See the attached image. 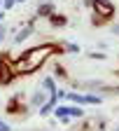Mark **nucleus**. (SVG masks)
Returning a JSON list of instances; mask_svg holds the SVG:
<instances>
[{"mask_svg":"<svg viewBox=\"0 0 119 131\" xmlns=\"http://www.w3.org/2000/svg\"><path fill=\"white\" fill-rule=\"evenodd\" d=\"M63 52H65V47L54 45V42L38 45V47L28 49V52H23L19 59H14V61H12L14 73H16V75H30V73L40 70L42 66L47 63V59H52L54 54H63Z\"/></svg>","mask_w":119,"mask_h":131,"instance_id":"f257e3e1","label":"nucleus"},{"mask_svg":"<svg viewBox=\"0 0 119 131\" xmlns=\"http://www.w3.org/2000/svg\"><path fill=\"white\" fill-rule=\"evenodd\" d=\"M84 5L93 9V19H91L93 26H103L114 19V5L110 0H87Z\"/></svg>","mask_w":119,"mask_h":131,"instance_id":"f03ea898","label":"nucleus"},{"mask_svg":"<svg viewBox=\"0 0 119 131\" xmlns=\"http://www.w3.org/2000/svg\"><path fill=\"white\" fill-rule=\"evenodd\" d=\"M58 98L79 103V105H100V103H103V98H100V96H91V94H70V91H58Z\"/></svg>","mask_w":119,"mask_h":131,"instance_id":"7ed1b4c3","label":"nucleus"},{"mask_svg":"<svg viewBox=\"0 0 119 131\" xmlns=\"http://www.w3.org/2000/svg\"><path fill=\"white\" fill-rule=\"evenodd\" d=\"M14 77H16V73H14L12 59L7 54H3V56H0V84H9Z\"/></svg>","mask_w":119,"mask_h":131,"instance_id":"20e7f679","label":"nucleus"},{"mask_svg":"<svg viewBox=\"0 0 119 131\" xmlns=\"http://www.w3.org/2000/svg\"><path fill=\"white\" fill-rule=\"evenodd\" d=\"M54 115H56V119L61 122V124H70V105H58V108H54Z\"/></svg>","mask_w":119,"mask_h":131,"instance_id":"39448f33","label":"nucleus"},{"mask_svg":"<svg viewBox=\"0 0 119 131\" xmlns=\"http://www.w3.org/2000/svg\"><path fill=\"white\" fill-rule=\"evenodd\" d=\"M21 96H14L9 98V103H7V112H21Z\"/></svg>","mask_w":119,"mask_h":131,"instance_id":"423d86ee","label":"nucleus"},{"mask_svg":"<svg viewBox=\"0 0 119 131\" xmlns=\"http://www.w3.org/2000/svg\"><path fill=\"white\" fill-rule=\"evenodd\" d=\"M52 14H54V3H42V5H40L38 16H47V19H49Z\"/></svg>","mask_w":119,"mask_h":131,"instance_id":"0eeeda50","label":"nucleus"},{"mask_svg":"<svg viewBox=\"0 0 119 131\" xmlns=\"http://www.w3.org/2000/svg\"><path fill=\"white\" fill-rule=\"evenodd\" d=\"M30 33H33V24H28V26H26V28H23V30L19 33V35L14 38V42H16V45H21V42H23V40H26V38L30 35Z\"/></svg>","mask_w":119,"mask_h":131,"instance_id":"6e6552de","label":"nucleus"},{"mask_svg":"<svg viewBox=\"0 0 119 131\" xmlns=\"http://www.w3.org/2000/svg\"><path fill=\"white\" fill-rule=\"evenodd\" d=\"M49 21H52V26H63V24H65V16H61V14H52V16H49Z\"/></svg>","mask_w":119,"mask_h":131,"instance_id":"1a4fd4ad","label":"nucleus"},{"mask_svg":"<svg viewBox=\"0 0 119 131\" xmlns=\"http://www.w3.org/2000/svg\"><path fill=\"white\" fill-rule=\"evenodd\" d=\"M70 115H73V117H84V110H82V108H75V105H70Z\"/></svg>","mask_w":119,"mask_h":131,"instance_id":"9d476101","label":"nucleus"},{"mask_svg":"<svg viewBox=\"0 0 119 131\" xmlns=\"http://www.w3.org/2000/svg\"><path fill=\"white\" fill-rule=\"evenodd\" d=\"M65 52H70V54H77V52H79V47H77V45H73V42H68V45H65Z\"/></svg>","mask_w":119,"mask_h":131,"instance_id":"9b49d317","label":"nucleus"},{"mask_svg":"<svg viewBox=\"0 0 119 131\" xmlns=\"http://www.w3.org/2000/svg\"><path fill=\"white\" fill-rule=\"evenodd\" d=\"M16 3H19V0H3V7H5V9H12Z\"/></svg>","mask_w":119,"mask_h":131,"instance_id":"f8f14e48","label":"nucleus"},{"mask_svg":"<svg viewBox=\"0 0 119 131\" xmlns=\"http://www.w3.org/2000/svg\"><path fill=\"white\" fill-rule=\"evenodd\" d=\"M54 68H56V75H58V77H68L65 70H63V66H54Z\"/></svg>","mask_w":119,"mask_h":131,"instance_id":"ddd939ff","label":"nucleus"},{"mask_svg":"<svg viewBox=\"0 0 119 131\" xmlns=\"http://www.w3.org/2000/svg\"><path fill=\"white\" fill-rule=\"evenodd\" d=\"M0 131H12V129H9V124H5L3 119H0Z\"/></svg>","mask_w":119,"mask_h":131,"instance_id":"4468645a","label":"nucleus"},{"mask_svg":"<svg viewBox=\"0 0 119 131\" xmlns=\"http://www.w3.org/2000/svg\"><path fill=\"white\" fill-rule=\"evenodd\" d=\"M5 33H7L5 26H0V45H3V40H5Z\"/></svg>","mask_w":119,"mask_h":131,"instance_id":"2eb2a0df","label":"nucleus"},{"mask_svg":"<svg viewBox=\"0 0 119 131\" xmlns=\"http://www.w3.org/2000/svg\"><path fill=\"white\" fill-rule=\"evenodd\" d=\"M112 33H114V35H119V24H114V26H112Z\"/></svg>","mask_w":119,"mask_h":131,"instance_id":"dca6fc26","label":"nucleus"},{"mask_svg":"<svg viewBox=\"0 0 119 131\" xmlns=\"http://www.w3.org/2000/svg\"><path fill=\"white\" fill-rule=\"evenodd\" d=\"M3 16H5V14H3V12H0V21H3Z\"/></svg>","mask_w":119,"mask_h":131,"instance_id":"f3484780","label":"nucleus"},{"mask_svg":"<svg viewBox=\"0 0 119 131\" xmlns=\"http://www.w3.org/2000/svg\"><path fill=\"white\" fill-rule=\"evenodd\" d=\"M114 131H119V126H117V129H114Z\"/></svg>","mask_w":119,"mask_h":131,"instance_id":"a211bd4d","label":"nucleus"},{"mask_svg":"<svg viewBox=\"0 0 119 131\" xmlns=\"http://www.w3.org/2000/svg\"><path fill=\"white\" fill-rule=\"evenodd\" d=\"M0 5H3V0H0Z\"/></svg>","mask_w":119,"mask_h":131,"instance_id":"6ab92c4d","label":"nucleus"},{"mask_svg":"<svg viewBox=\"0 0 119 131\" xmlns=\"http://www.w3.org/2000/svg\"><path fill=\"white\" fill-rule=\"evenodd\" d=\"M117 73H119V70H117Z\"/></svg>","mask_w":119,"mask_h":131,"instance_id":"aec40b11","label":"nucleus"}]
</instances>
